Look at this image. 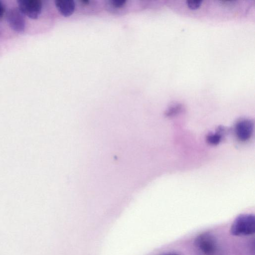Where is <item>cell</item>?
Returning a JSON list of instances; mask_svg holds the SVG:
<instances>
[{
	"mask_svg": "<svg viewBox=\"0 0 255 255\" xmlns=\"http://www.w3.org/2000/svg\"><path fill=\"white\" fill-rule=\"evenodd\" d=\"M165 255H178L176 254H167Z\"/></svg>",
	"mask_w": 255,
	"mask_h": 255,
	"instance_id": "cell-12",
	"label": "cell"
},
{
	"mask_svg": "<svg viewBox=\"0 0 255 255\" xmlns=\"http://www.w3.org/2000/svg\"><path fill=\"white\" fill-rule=\"evenodd\" d=\"M55 6L59 12L64 16L71 15L74 12L76 4L73 0H56Z\"/></svg>",
	"mask_w": 255,
	"mask_h": 255,
	"instance_id": "cell-6",
	"label": "cell"
},
{
	"mask_svg": "<svg viewBox=\"0 0 255 255\" xmlns=\"http://www.w3.org/2000/svg\"><path fill=\"white\" fill-rule=\"evenodd\" d=\"M195 244L198 250L204 255H213L216 251V240L210 232L199 234L195 239Z\"/></svg>",
	"mask_w": 255,
	"mask_h": 255,
	"instance_id": "cell-2",
	"label": "cell"
},
{
	"mask_svg": "<svg viewBox=\"0 0 255 255\" xmlns=\"http://www.w3.org/2000/svg\"><path fill=\"white\" fill-rule=\"evenodd\" d=\"M6 20L14 31L21 33L24 31L25 21L23 14L18 7L10 9L6 13Z\"/></svg>",
	"mask_w": 255,
	"mask_h": 255,
	"instance_id": "cell-4",
	"label": "cell"
},
{
	"mask_svg": "<svg viewBox=\"0 0 255 255\" xmlns=\"http://www.w3.org/2000/svg\"><path fill=\"white\" fill-rule=\"evenodd\" d=\"M183 110V105L179 103H175L170 105L165 112L167 116H175L182 112Z\"/></svg>",
	"mask_w": 255,
	"mask_h": 255,
	"instance_id": "cell-8",
	"label": "cell"
},
{
	"mask_svg": "<svg viewBox=\"0 0 255 255\" xmlns=\"http://www.w3.org/2000/svg\"><path fill=\"white\" fill-rule=\"evenodd\" d=\"M111 2L113 6L116 8H120L123 6L126 1L124 0H112Z\"/></svg>",
	"mask_w": 255,
	"mask_h": 255,
	"instance_id": "cell-10",
	"label": "cell"
},
{
	"mask_svg": "<svg viewBox=\"0 0 255 255\" xmlns=\"http://www.w3.org/2000/svg\"><path fill=\"white\" fill-rule=\"evenodd\" d=\"M255 232V218L251 214H242L233 221L230 229L235 236H246L253 235Z\"/></svg>",
	"mask_w": 255,
	"mask_h": 255,
	"instance_id": "cell-1",
	"label": "cell"
},
{
	"mask_svg": "<svg viewBox=\"0 0 255 255\" xmlns=\"http://www.w3.org/2000/svg\"><path fill=\"white\" fill-rule=\"evenodd\" d=\"M254 124L250 119L239 120L235 126V133L238 139L242 141L248 140L253 133Z\"/></svg>",
	"mask_w": 255,
	"mask_h": 255,
	"instance_id": "cell-5",
	"label": "cell"
},
{
	"mask_svg": "<svg viewBox=\"0 0 255 255\" xmlns=\"http://www.w3.org/2000/svg\"><path fill=\"white\" fill-rule=\"evenodd\" d=\"M227 129L222 126L219 127L214 132L209 133L206 137L207 142L211 145H217L223 139L226 134Z\"/></svg>",
	"mask_w": 255,
	"mask_h": 255,
	"instance_id": "cell-7",
	"label": "cell"
},
{
	"mask_svg": "<svg viewBox=\"0 0 255 255\" xmlns=\"http://www.w3.org/2000/svg\"><path fill=\"white\" fill-rule=\"evenodd\" d=\"M18 8L21 12L31 19H37L40 15L42 4L39 0H19Z\"/></svg>",
	"mask_w": 255,
	"mask_h": 255,
	"instance_id": "cell-3",
	"label": "cell"
},
{
	"mask_svg": "<svg viewBox=\"0 0 255 255\" xmlns=\"http://www.w3.org/2000/svg\"><path fill=\"white\" fill-rule=\"evenodd\" d=\"M202 2L200 0H188L186 1V3L188 7L191 9H196L199 8Z\"/></svg>",
	"mask_w": 255,
	"mask_h": 255,
	"instance_id": "cell-9",
	"label": "cell"
},
{
	"mask_svg": "<svg viewBox=\"0 0 255 255\" xmlns=\"http://www.w3.org/2000/svg\"><path fill=\"white\" fill-rule=\"evenodd\" d=\"M5 11V8L2 2L0 1V18L2 17Z\"/></svg>",
	"mask_w": 255,
	"mask_h": 255,
	"instance_id": "cell-11",
	"label": "cell"
}]
</instances>
